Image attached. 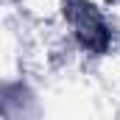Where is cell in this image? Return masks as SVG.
<instances>
[{
	"label": "cell",
	"instance_id": "cell-1",
	"mask_svg": "<svg viewBox=\"0 0 120 120\" xmlns=\"http://www.w3.org/2000/svg\"><path fill=\"white\" fill-rule=\"evenodd\" d=\"M64 22L70 25L73 39L87 53H103L109 48L112 28L90 0H64Z\"/></svg>",
	"mask_w": 120,
	"mask_h": 120
}]
</instances>
